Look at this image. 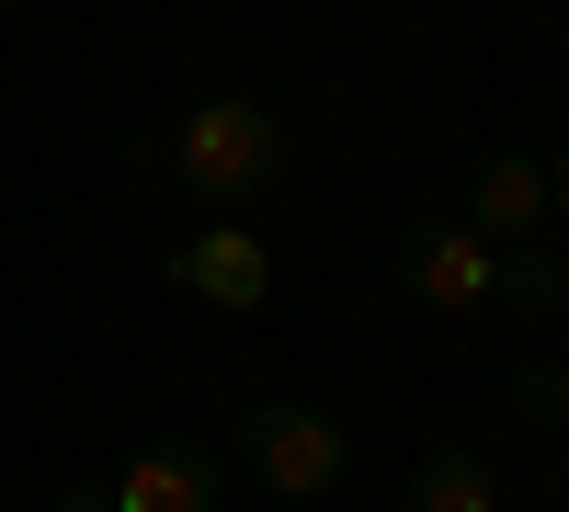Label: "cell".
Instances as JSON below:
<instances>
[{"label": "cell", "mask_w": 569, "mask_h": 512, "mask_svg": "<svg viewBox=\"0 0 569 512\" xmlns=\"http://www.w3.org/2000/svg\"><path fill=\"white\" fill-rule=\"evenodd\" d=\"M58 512H114V490H91V479H69V490H58Z\"/></svg>", "instance_id": "cell-10"}, {"label": "cell", "mask_w": 569, "mask_h": 512, "mask_svg": "<svg viewBox=\"0 0 569 512\" xmlns=\"http://www.w3.org/2000/svg\"><path fill=\"white\" fill-rule=\"evenodd\" d=\"M547 205H558V217H569V149H558V160H547Z\"/></svg>", "instance_id": "cell-11"}, {"label": "cell", "mask_w": 569, "mask_h": 512, "mask_svg": "<svg viewBox=\"0 0 569 512\" xmlns=\"http://www.w3.org/2000/svg\"><path fill=\"white\" fill-rule=\"evenodd\" d=\"M0 12H23V0H0Z\"/></svg>", "instance_id": "cell-12"}, {"label": "cell", "mask_w": 569, "mask_h": 512, "mask_svg": "<svg viewBox=\"0 0 569 512\" xmlns=\"http://www.w3.org/2000/svg\"><path fill=\"white\" fill-rule=\"evenodd\" d=\"M171 273H182V297H206V308H262V285H273V262H262L251 228H206Z\"/></svg>", "instance_id": "cell-6"}, {"label": "cell", "mask_w": 569, "mask_h": 512, "mask_svg": "<svg viewBox=\"0 0 569 512\" xmlns=\"http://www.w3.org/2000/svg\"><path fill=\"white\" fill-rule=\"evenodd\" d=\"M217 501H228V455L194 444V433L137 444V455H126V479H114V512H217Z\"/></svg>", "instance_id": "cell-4"}, {"label": "cell", "mask_w": 569, "mask_h": 512, "mask_svg": "<svg viewBox=\"0 0 569 512\" xmlns=\"http://www.w3.org/2000/svg\"><path fill=\"white\" fill-rule=\"evenodd\" d=\"M171 171H182V194H206V205H251V194H273V171H284V126L262 103H240V91H217V103L182 114Z\"/></svg>", "instance_id": "cell-1"}, {"label": "cell", "mask_w": 569, "mask_h": 512, "mask_svg": "<svg viewBox=\"0 0 569 512\" xmlns=\"http://www.w3.org/2000/svg\"><path fill=\"white\" fill-rule=\"evenodd\" d=\"M240 468H251L273 501H319V490H342L353 444H342V422H330V410L251 399V410H240Z\"/></svg>", "instance_id": "cell-2"}, {"label": "cell", "mask_w": 569, "mask_h": 512, "mask_svg": "<svg viewBox=\"0 0 569 512\" xmlns=\"http://www.w3.org/2000/svg\"><path fill=\"white\" fill-rule=\"evenodd\" d=\"M536 217H547V160H525V149H501V160H479V171H467V228H479L490 251H512V240H536Z\"/></svg>", "instance_id": "cell-5"}, {"label": "cell", "mask_w": 569, "mask_h": 512, "mask_svg": "<svg viewBox=\"0 0 569 512\" xmlns=\"http://www.w3.org/2000/svg\"><path fill=\"white\" fill-rule=\"evenodd\" d=\"M512 410L547 433H569V364H512Z\"/></svg>", "instance_id": "cell-9"}, {"label": "cell", "mask_w": 569, "mask_h": 512, "mask_svg": "<svg viewBox=\"0 0 569 512\" xmlns=\"http://www.w3.org/2000/svg\"><path fill=\"white\" fill-rule=\"evenodd\" d=\"M558 364H569V353H558Z\"/></svg>", "instance_id": "cell-13"}, {"label": "cell", "mask_w": 569, "mask_h": 512, "mask_svg": "<svg viewBox=\"0 0 569 512\" xmlns=\"http://www.w3.org/2000/svg\"><path fill=\"white\" fill-rule=\"evenodd\" d=\"M410 512H490V468H479L467 444H433V455L410 468Z\"/></svg>", "instance_id": "cell-8"}, {"label": "cell", "mask_w": 569, "mask_h": 512, "mask_svg": "<svg viewBox=\"0 0 569 512\" xmlns=\"http://www.w3.org/2000/svg\"><path fill=\"white\" fill-rule=\"evenodd\" d=\"M490 240H479V228H467V217H410L399 228V285L421 297V308H479L490 297Z\"/></svg>", "instance_id": "cell-3"}, {"label": "cell", "mask_w": 569, "mask_h": 512, "mask_svg": "<svg viewBox=\"0 0 569 512\" xmlns=\"http://www.w3.org/2000/svg\"><path fill=\"white\" fill-rule=\"evenodd\" d=\"M490 297H501L512 319H547V308H569V262L536 251V240H512V251L490 262Z\"/></svg>", "instance_id": "cell-7"}]
</instances>
